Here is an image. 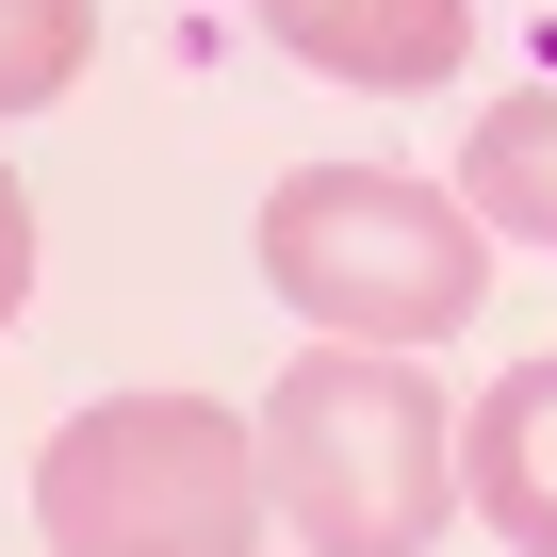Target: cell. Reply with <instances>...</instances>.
Instances as JSON below:
<instances>
[{"label":"cell","mask_w":557,"mask_h":557,"mask_svg":"<svg viewBox=\"0 0 557 557\" xmlns=\"http://www.w3.org/2000/svg\"><path fill=\"white\" fill-rule=\"evenodd\" d=\"M262 508L296 557H426L459 524V410L410 377V345H296L262 394Z\"/></svg>","instance_id":"cell-1"},{"label":"cell","mask_w":557,"mask_h":557,"mask_svg":"<svg viewBox=\"0 0 557 557\" xmlns=\"http://www.w3.org/2000/svg\"><path fill=\"white\" fill-rule=\"evenodd\" d=\"M262 278H278V312H312L329 345H443L492 296V230L443 181L296 164V181L262 197Z\"/></svg>","instance_id":"cell-2"},{"label":"cell","mask_w":557,"mask_h":557,"mask_svg":"<svg viewBox=\"0 0 557 557\" xmlns=\"http://www.w3.org/2000/svg\"><path fill=\"white\" fill-rule=\"evenodd\" d=\"M50 557H262V426L213 394H99L34 459Z\"/></svg>","instance_id":"cell-3"},{"label":"cell","mask_w":557,"mask_h":557,"mask_svg":"<svg viewBox=\"0 0 557 557\" xmlns=\"http://www.w3.org/2000/svg\"><path fill=\"white\" fill-rule=\"evenodd\" d=\"M262 34L329 83H361V99H410V83H459L475 0H262Z\"/></svg>","instance_id":"cell-4"},{"label":"cell","mask_w":557,"mask_h":557,"mask_svg":"<svg viewBox=\"0 0 557 557\" xmlns=\"http://www.w3.org/2000/svg\"><path fill=\"white\" fill-rule=\"evenodd\" d=\"M459 508H475L508 557H557V345L475 394V426H459Z\"/></svg>","instance_id":"cell-5"},{"label":"cell","mask_w":557,"mask_h":557,"mask_svg":"<svg viewBox=\"0 0 557 557\" xmlns=\"http://www.w3.org/2000/svg\"><path fill=\"white\" fill-rule=\"evenodd\" d=\"M459 213L508 230V246H557V83L508 99V115H475V148H459Z\"/></svg>","instance_id":"cell-6"},{"label":"cell","mask_w":557,"mask_h":557,"mask_svg":"<svg viewBox=\"0 0 557 557\" xmlns=\"http://www.w3.org/2000/svg\"><path fill=\"white\" fill-rule=\"evenodd\" d=\"M99 50V0H0V115H50Z\"/></svg>","instance_id":"cell-7"},{"label":"cell","mask_w":557,"mask_h":557,"mask_svg":"<svg viewBox=\"0 0 557 557\" xmlns=\"http://www.w3.org/2000/svg\"><path fill=\"white\" fill-rule=\"evenodd\" d=\"M34 312V197H17V164H0V329Z\"/></svg>","instance_id":"cell-8"},{"label":"cell","mask_w":557,"mask_h":557,"mask_svg":"<svg viewBox=\"0 0 557 557\" xmlns=\"http://www.w3.org/2000/svg\"><path fill=\"white\" fill-rule=\"evenodd\" d=\"M246 17H262V0H246Z\"/></svg>","instance_id":"cell-9"}]
</instances>
